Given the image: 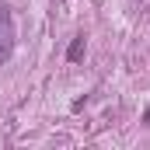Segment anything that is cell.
I'll list each match as a JSON object with an SVG mask.
<instances>
[{"mask_svg":"<svg viewBox=\"0 0 150 150\" xmlns=\"http://www.w3.org/2000/svg\"><path fill=\"white\" fill-rule=\"evenodd\" d=\"M80 56H84V38H74V42H70V49H67V59L77 63Z\"/></svg>","mask_w":150,"mask_h":150,"instance_id":"obj_1","label":"cell"},{"mask_svg":"<svg viewBox=\"0 0 150 150\" xmlns=\"http://www.w3.org/2000/svg\"><path fill=\"white\" fill-rule=\"evenodd\" d=\"M143 122H150V108H147V115H143Z\"/></svg>","mask_w":150,"mask_h":150,"instance_id":"obj_2","label":"cell"}]
</instances>
